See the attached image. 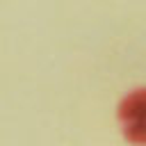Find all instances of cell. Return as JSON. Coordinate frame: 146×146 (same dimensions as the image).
<instances>
[{
	"label": "cell",
	"instance_id": "obj_1",
	"mask_svg": "<svg viewBox=\"0 0 146 146\" xmlns=\"http://www.w3.org/2000/svg\"><path fill=\"white\" fill-rule=\"evenodd\" d=\"M123 135L132 144H146V89L132 91L119 110Z\"/></svg>",
	"mask_w": 146,
	"mask_h": 146
}]
</instances>
